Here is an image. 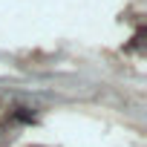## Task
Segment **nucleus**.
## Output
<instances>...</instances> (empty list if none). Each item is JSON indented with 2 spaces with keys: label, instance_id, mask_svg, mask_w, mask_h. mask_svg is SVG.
Here are the masks:
<instances>
[{
  "label": "nucleus",
  "instance_id": "f257e3e1",
  "mask_svg": "<svg viewBox=\"0 0 147 147\" xmlns=\"http://www.w3.org/2000/svg\"><path fill=\"white\" fill-rule=\"evenodd\" d=\"M15 118H18V121H35V115H32L29 110H23V107H20V110L15 113Z\"/></svg>",
  "mask_w": 147,
  "mask_h": 147
}]
</instances>
